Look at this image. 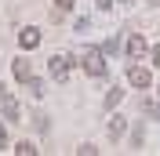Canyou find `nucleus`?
Returning a JSON list of instances; mask_svg holds the SVG:
<instances>
[{"label":"nucleus","instance_id":"nucleus-1","mask_svg":"<svg viewBox=\"0 0 160 156\" xmlns=\"http://www.w3.org/2000/svg\"><path fill=\"white\" fill-rule=\"evenodd\" d=\"M84 73L88 76H106V51H98V47H91V51H84Z\"/></svg>","mask_w":160,"mask_h":156},{"label":"nucleus","instance_id":"nucleus-2","mask_svg":"<svg viewBox=\"0 0 160 156\" xmlns=\"http://www.w3.org/2000/svg\"><path fill=\"white\" fill-rule=\"evenodd\" d=\"M69 69H73V58L69 55H55V58L48 62V73H51V80H69Z\"/></svg>","mask_w":160,"mask_h":156},{"label":"nucleus","instance_id":"nucleus-3","mask_svg":"<svg viewBox=\"0 0 160 156\" xmlns=\"http://www.w3.org/2000/svg\"><path fill=\"white\" fill-rule=\"evenodd\" d=\"M124 51H128V58H146V51H149V44H146V37L142 33H131L128 37V44H124Z\"/></svg>","mask_w":160,"mask_h":156},{"label":"nucleus","instance_id":"nucleus-4","mask_svg":"<svg viewBox=\"0 0 160 156\" xmlns=\"http://www.w3.org/2000/svg\"><path fill=\"white\" fill-rule=\"evenodd\" d=\"M128 84H131V87H142V91H146V87L153 84V73H149L146 66H131V69H128Z\"/></svg>","mask_w":160,"mask_h":156},{"label":"nucleus","instance_id":"nucleus-5","mask_svg":"<svg viewBox=\"0 0 160 156\" xmlns=\"http://www.w3.org/2000/svg\"><path fill=\"white\" fill-rule=\"evenodd\" d=\"M0 109H4V116H8V120H18V116H22V113H18V102L11 98V91L4 87V84H0Z\"/></svg>","mask_w":160,"mask_h":156},{"label":"nucleus","instance_id":"nucleus-6","mask_svg":"<svg viewBox=\"0 0 160 156\" xmlns=\"http://www.w3.org/2000/svg\"><path fill=\"white\" fill-rule=\"evenodd\" d=\"M18 44H22L26 51H29V47H37V44H40V29H37V26H26V29L18 33Z\"/></svg>","mask_w":160,"mask_h":156},{"label":"nucleus","instance_id":"nucleus-7","mask_svg":"<svg viewBox=\"0 0 160 156\" xmlns=\"http://www.w3.org/2000/svg\"><path fill=\"white\" fill-rule=\"evenodd\" d=\"M11 73H15V80H22V84H26V80L33 76V66L26 58H15V66H11Z\"/></svg>","mask_w":160,"mask_h":156},{"label":"nucleus","instance_id":"nucleus-8","mask_svg":"<svg viewBox=\"0 0 160 156\" xmlns=\"http://www.w3.org/2000/svg\"><path fill=\"white\" fill-rule=\"evenodd\" d=\"M120 98H124V91H120V87H109V95H106V109H117Z\"/></svg>","mask_w":160,"mask_h":156},{"label":"nucleus","instance_id":"nucleus-9","mask_svg":"<svg viewBox=\"0 0 160 156\" xmlns=\"http://www.w3.org/2000/svg\"><path fill=\"white\" fill-rule=\"evenodd\" d=\"M124 127H128L124 116H113V120H109V138H120V134H124Z\"/></svg>","mask_w":160,"mask_h":156},{"label":"nucleus","instance_id":"nucleus-10","mask_svg":"<svg viewBox=\"0 0 160 156\" xmlns=\"http://www.w3.org/2000/svg\"><path fill=\"white\" fill-rule=\"evenodd\" d=\"M15 153H18V156H37V145H33V142H18Z\"/></svg>","mask_w":160,"mask_h":156},{"label":"nucleus","instance_id":"nucleus-11","mask_svg":"<svg viewBox=\"0 0 160 156\" xmlns=\"http://www.w3.org/2000/svg\"><path fill=\"white\" fill-rule=\"evenodd\" d=\"M149 58H153V66H157V69H160V44H157V47H153V51H149Z\"/></svg>","mask_w":160,"mask_h":156},{"label":"nucleus","instance_id":"nucleus-12","mask_svg":"<svg viewBox=\"0 0 160 156\" xmlns=\"http://www.w3.org/2000/svg\"><path fill=\"white\" fill-rule=\"evenodd\" d=\"M73 4H77V0H55V7H62V11H69Z\"/></svg>","mask_w":160,"mask_h":156},{"label":"nucleus","instance_id":"nucleus-13","mask_svg":"<svg viewBox=\"0 0 160 156\" xmlns=\"http://www.w3.org/2000/svg\"><path fill=\"white\" fill-rule=\"evenodd\" d=\"M95 4H98L102 11H109V7H113V0H95Z\"/></svg>","mask_w":160,"mask_h":156},{"label":"nucleus","instance_id":"nucleus-14","mask_svg":"<svg viewBox=\"0 0 160 156\" xmlns=\"http://www.w3.org/2000/svg\"><path fill=\"white\" fill-rule=\"evenodd\" d=\"M4 142H8V131H4V124H0V145H4Z\"/></svg>","mask_w":160,"mask_h":156},{"label":"nucleus","instance_id":"nucleus-15","mask_svg":"<svg viewBox=\"0 0 160 156\" xmlns=\"http://www.w3.org/2000/svg\"><path fill=\"white\" fill-rule=\"evenodd\" d=\"M120 4H128V0H120Z\"/></svg>","mask_w":160,"mask_h":156}]
</instances>
